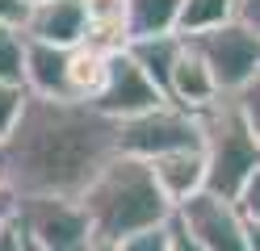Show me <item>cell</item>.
<instances>
[{
    "label": "cell",
    "instance_id": "6da1fadb",
    "mask_svg": "<svg viewBox=\"0 0 260 251\" xmlns=\"http://www.w3.org/2000/svg\"><path fill=\"white\" fill-rule=\"evenodd\" d=\"M113 155H118V122L96 113L88 100L25 96L17 126L0 142V180L17 201H80Z\"/></svg>",
    "mask_w": 260,
    "mask_h": 251
},
{
    "label": "cell",
    "instance_id": "7a4b0ae2",
    "mask_svg": "<svg viewBox=\"0 0 260 251\" xmlns=\"http://www.w3.org/2000/svg\"><path fill=\"white\" fill-rule=\"evenodd\" d=\"M80 205H84L88 222H92L96 243H109V247H118L122 239H130V234H139L147 226H164L176 213L168 205V197L159 193L151 163L126 159V155H113L101 167V176L84 189Z\"/></svg>",
    "mask_w": 260,
    "mask_h": 251
},
{
    "label": "cell",
    "instance_id": "3957f363",
    "mask_svg": "<svg viewBox=\"0 0 260 251\" xmlns=\"http://www.w3.org/2000/svg\"><path fill=\"white\" fill-rule=\"evenodd\" d=\"M202 117V155H206V193L222 201H235L239 189L256 176L260 167V142L252 138L243 113L235 109L231 96H222L214 109Z\"/></svg>",
    "mask_w": 260,
    "mask_h": 251
},
{
    "label": "cell",
    "instance_id": "277c9868",
    "mask_svg": "<svg viewBox=\"0 0 260 251\" xmlns=\"http://www.w3.org/2000/svg\"><path fill=\"white\" fill-rule=\"evenodd\" d=\"M193 147H202V117L176 109L172 100L130 117V122H118V155H126V159L151 163L159 155L193 151Z\"/></svg>",
    "mask_w": 260,
    "mask_h": 251
},
{
    "label": "cell",
    "instance_id": "5b68a950",
    "mask_svg": "<svg viewBox=\"0 0 260 251\" xmlns=\"http://www.w3.org/2000/svg\"><path fill=\"white\" fill-rule=\"evenodd\" d=\"M17 226L38 251H96L92 222L72 197H25L17 201Z\"/></svg>",
    "mask_w": 260,
    "mask_h": 251
},
{
    "label": "cell",
    "instance_id": "8992f818",
    "mask_svg": "<svg viewBox=\"0 0 260 251\" xmlns=\"http://www.w3.org/2000/svg\"><path fill=\"white\" fill-rule=\"evenodd\" d=\"M189 42L206 59V67H210V76H214L222 96H235L239 88H248V84L260 76V38L248 25L231 21L222 29L198 33V38H189Z\"/></svg>",
    "mask_w": 260,
    "mask_h": 251
},
{
    "label": "cell",
    "instance_id": "52a82bcc",
    "mask_svg": "<svg viewBox=\"0 0 260 251\" xmlns=\"http://www.w3.org/2000/svg\"><path fill=\"white\" fill-rule=\"evenodd\" d=\"M164 92L155 88V84L147 80V71L126 55V46L109 50V67H105V84L101 92L92 96V109L105 113L109 122H130V117L147 113L155 105H164Z\"/></svg>",
    "mask_w": 260,
    "mask_h": 251
},
{
    "label": "cell",
    "instance_id": "ba28073f",
    "mask_svg": "<svg viewBox=\"0 0 260 251\" xmlns=\"http://www.w3.org/2000/svg\"><path fill=\"white\" fill-rule=\"evenodd\" d=\"M176 222L206 251H248V222L239 218V209L231 201H222L214 193H202L189 205H181L176 209Z\"/></svg>",
    "mask_w": 260,
    "mask_h": 251
},
{
    "label": "cell",
    "instance_id": "9c48e42d",
    "mask_svg": "<svg viewBox=\"0 0 260 251\" xmlns=\"http://www.w3.org/2000/svg\"><path fill=\"white\" fill-rule=\"evenodd\" d=\"M21 33L29 42H46L59 50H76L92 38V17L88 0H38L25 9Z\"/></svg>",
    "mask_w": 260,
    "mask_h": 251
},
{
    "label": "cell",
    "instance_id": "30bf717a",
    "mask_svg": "<svg viewBox=\"0 0 260 251\" xmlns=\"http://www.w3.org/2000/svg\"><path fill=\"white\" fill-rule=\"evenodd\" d=\"M164 96L172 100L176 109H185V113H206V109H214L222 100V92H218L214 76H210L206 59L193 50L189 38H185V50H181V59H176V67H172V80H168Z\"/></svg>",
    "mask_w": 260,
    "mask_h": 251
},
{
    "label": "cell",
    "instance_id": "8fae6325",
    "mask_svg": "<svg viewBox=\"0 0 260 251\" xmlns=\"http://www.w3.org/2000/svg\"><path fill=\"white\" fill-rule=\"evenodd\" d=\"M25 92L46 96V100H72V50L29 42L25 46Z\"/></svg>",
    "mask_w": 260,
    "mask_h": 251
},
{
    "label": "cell",
    "instance_id": "7c38bea8",
    "mask_svg": "<svg viewBox=\"0 0 260 251\" xmlns=\"http://www.w3.org/2000/svg\"><path fill=\"white\" fill-rule=\"evenodd\" d=\"M151 176H155L159 193L168 197L172 209L189 205L193 197L206 193V155H202V147H193V151H172V155L151 159Z\"/></svg>",
    "mask_w": 260,
    "mask_h": 251
},
{
    "label": "cell",
    "instance_id": "4fadbf2b",
    "mask_svg": "<svg viewBox=\"0 0 260 251\" xmlns=\"http://www.w3.org/2000/svg\"><path fill=\"white\" fill-rule=\"evenodd\" d=\"M181 50H185V38H181V33H159V38H130V42H126V55L135 59L143 71H147V80L155 84L159 92L168 88L172 67H176V59H181Z\"/></svg>",
    "mask_w": 260,
    "mask_h": 251
},
{
    "label": "cell",
    "instance_id": "5bb4252c",
    "mask_svg": "<svg viewBox=\"0 0 260 251\" xmlns=\"http://www.w3.org/2000/svg\"><path fill=\"white\" fill-rule=\"evenodd\" d=\"M126 9V38H159L176 33L181 0H122Z\"/></svg>",
    "mask_w": 260,
    "mask_h": 251
},
{
    "label": "cell",
    "instance_id": "9a60e30c",
    "mask_svg": "<svg viewBox=\"0 0 260 251\" xmlns=\"http://www.w3.org/2000/svg\"><path fill=\"white\" fill-rule=\"evenodd\" d=\"M239 13V0H181V17H176V33L181 38H198V33L231 25Z\"/></svg>",
    "mask_w": 260,
    "mask_h": 251
},
{
    "label": "cell",
    "instance_id": "2e32d148",
    "mask_svg": "<svg viewBox=\"0 0 260 251\" xmlns=\"http://www.w3.org/2000/svg\"><path fill=\"white\" fill-rule=\"evenodd\" d=\"M105 67H109V50L92 46V42L76 46L72 50V100H88L92 105V96L105 84Z\"/></svg>",
    "mask_w": 260,
    "mask_h": 251
},
{
    "label": "cell",
    "instance_id": "e0dca14e",
    "mask_svg": "<svg viewBox=\"0 0 260 251\" xmlns=\"http://www.w3.org/2000/svg\"><path fill=\"white\" fill-rule=\"evenodd\" d=\"M25 46H29V38L21 33V25L0 21V80L5 84H21V76H25Z\"/></svg>",
    "mask_w": 260,
    "mask_h": 251
},
{
    "label": "cell",
    "instance_id": "ac0fdd59",
    "mask_svg": "<svg viewBox=\"0 0 260 251\" xmlns=\"http://www.w3.org/2000/svg\"><path fill=\"white\" fill-rule=\"evenodd\" d=\"M25 88L21 84H5L0 80V142L9 138V130L17 126V117H21V109H25Z\"/></svg>",
    "mask_w": 260,
    "mask_h": 251
},
{
    "label": "cell",
    "instance_id": "d6986e66",
    "mask_svg": "<svg viewBox=\"0 0 260 251\" xmlns=\"http://www.w3.org/2000/svg\"><path fill=\"white\" fill-rule=\"evenodd\" d=\"M118 251H172V222H164V226H147V230L130 234V239L118 243Z\"/></svg>",
    "mask_w": 260,
    "mask_h": 251
},
{
    "label": "cell",
    "instance_id": "ffe728a7",
    "mask_svg": "<svg viewBox=\"0 0 260 251\" xmlns=\"http://www.w3.org/2000/svg\"><path fill=\"white\" fill-rule=\"evenodd\" d=\"M231 100H235V109L243 113V122H248V130H252V138L260 142V76L248 84V88H239Z\"/></svg>",
    "mask_w": 260,
    "mask_h": 251
},
{
    "label": "cell",
    "instance_id": "44dd1931",
    "mask_svg": "<svg viewBox=\"0 0 260 251\" xmlns=\"http://www.w3.org/2000/svg\"><path fill=\"white\" fill-rule=\"evenodd\" d=\"M231 205L239 209V218H243V222H260V167H256V176L239 189V197L231 201Z\"/></svg>",
    "mask_w": 260,
    "mask_h": 251
},
{
    "label": "cell",
    "instance_id": "7402d4cb",
    "mask_svg": "<svg viewBox=\"0 0 260 251\" xmlns=\"http://www.w3.org/2000/svg\"><path fill=\"white\" fill-rule=\"evenodd\" d=\"M239 25H248L256 38H260V0H239V13H235Z\"/></svg>",
    "mask_w": 260,
    "mask_h": 251
},
{
    "label": "cell",
    "instance_id": "603a6c76",
    "mask_svg": "<svg viewBox=\"0 0 260 251\" xmlns=\"http://www.w3.org/2000/svg\"><path fill=\"white\" fill-rule=\"evenodd\" d=\"M172 251H206V247L193 239V234H189L181 222H176V213H172Z\"/></svg>",
    "mask_w": 260,
    "mask_h": 251
},
{
    "label": "cell",
    "instance_id": "cb8c5ba5",
    "mask_svg": "<svg viewBox=\"0 0 260 251\" xmlns=\"http://www.w3.org/2000/svg\"><path fill=\"white\" fill-rule=\"evenodd\" d=\"M25 9H29V0H0V21L21 25L25 21Z\"/></svg>",
    "mask_w": 260,
    "mask_h": 251
},
{
    "label": "cell",
    "instance_id": "d4e9b609",
    "mask_svg": "<svg viewBox=\"0 0 260 251\" xmlns=\"http://www.w3.org/2000/svg\"><path fill=\"white\" fill-rule=\"evenodd\" d=\"M0 251H25V234H21L17 222H13L9 230H0Z\"/></svg>",
    "mask_w": 260,
    "mask_h": 251
},
{
    "label": "cell",
    "instance_id": "484cf974",
    "mask_svg": "<svg viewBox=\"0 0 260 251\" xmlns=\"http://www.w3.org/2000/svg\"><path fill=\"white\" fill-rule=\"evenodd\" d=\"M248 251H260V222H248Z\"/></svg>",
    "mask_w": 260,
    "mask_h": 251
},
{
    "label": "cell",
    "instance_id": "4316f807",
    "mask_svg": "<svg viewBox=\"0 0 260 251\" xmlns=\"http://www.w3.org/2000/svg\"><path fill=\"white\" fill-rule=\"evenodd\" d=\"M96 251H118V247H109V243H96Z\"/></svg>",
    "mask_w": 260,
    "mask_h": 251
},
{
    "label": "cell",
    "instance_id": "83f0119b",
    "mask_svg": "<svg viewBox=\"0 0 260 251\" xmlns=\"http://www.w3.org/2000/svg\"><path fill=\"white\" fill-rule=\"evenodd\" d=\"M25 251H38V247H29V243H25Z\"/></svg>",
    "mask_w": 260,
    "mask_h": 251
},
{
    "label": "cell",
    "instance_id": "f1b7e54d",
    "mask_svg": "<svg viewBox=\"0 0 260 251\" xmlns=\"http://www.w3.org/2000/svg\"><path fill=\"white\" fill-rule=\"evenodd\" d=\"M29 5H38V0H29Z\"/></svg>",
    "mask_w": 260,
    "mask_h": 251
}]
</instances>
